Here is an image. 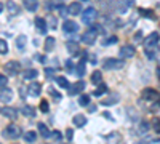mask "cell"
Segmentation results:
<instances>
[{"mask_svg":"<svg viewBox=\"0 0 160 144\" xmlns=\"http://www.w3.org/2000/svg\"><path fill=\"white\" fill-rule=\"evenodd\" d=\"M47 26H50L51 29H56V27H58V19H56V18H53V16H50Z\"/></svg>","mask_w":160,"mask_h":144,"instance_id":"33","label":"cell"},{"mask_svg":"<svg viewBox=\"0 0 160 144\" xmlns=\"http://www.w3.org/2000/svg\"><path fill=\"white\" fill-rule=\"evenodd\" d=\"M40 90H42V87H40V83L38 82H32L31 85H29V95L31 96H38L40 95Z\"/></svg>","mask_w":160,"mask_h":144,"instance_id":"18","label":"cell"},{"mask_svg":"<svg viewBox=\"0 0 160 144\" xmlns=\"http://www.w3.org/2000/svg\"><path fill=\"white\" fill-rule=\"evenodd\" d=\"M51 136L55 138L56 141H59V139H62V135H61V132H51Z\"/></svg>","mask_w":160,"mask_h":144,"instance_id":"43","label":"cell"},{"mask_svg":"<svg viewBox=\"0 0 160 144\" xmlns=\"http://www.w3.org/2000/svg\"><path fill=\"white\" fill-rule=\"evenodd\" d=\"M26 43H28V37L21 34V35L16 38V48H18V50H24V48H26Z\"/></svg>","mask_w":160,"mask_h":144,"instance_id":"22","label":"cell"},{"mask_svg":"<svg viewBox=\"0 0 160 144\" xmlns=\"http://www.w3.org/2000/svg\"><path fill=\"white\" fill-rule=\"evenodd\" d=\"M21 112H22L26 117H35V109H34L32 106H24V107L21 109Z\"/></svg>","mask_w":160,"mask_h":144,"instance_id":"25","label":"cell"},{"mask_svg":"<svg viewBox=\"0 0 160 144\" xmlns=\"http://www.w3.org/2000/svg\"><path fill=\"white\" fill-rule=\"evenodd\" d=\"M22 5L28 11H37L38 10V0H22Z\"/></svg>","mask_w":160,"mask_h":144,"instance_id":"14","label":"cell"},{"mask_svg":"<svg viewBox=\"0 0 160 144\" xmlns=\"http://www.w3.org/2000/svg\"><path fill=\"white\" fill-rule=\"evenodd\" d=\"M78 102L82 104V106H87V104H90V96L88 95H82L80 99H78Z\"/></svg>","mask_w":160,"mask_h":144,"instance_id":"37","label":"cell"},{"mask_svg":"<svg viewBox=\"0 0 160 144\" xmlns=\"http://www.w3.org/2000/svg\"><path fill=\"white\" fill-rule=\"evenodd\" d=\"M155 53H157V47H149V48H146V55H148L149 59H154V58H155Z\"/></svg>","mask_w":160,"mask_h":144,"instance_id":"30","label":"cell"},{"mask_svg":"<svg viewBox=\"0 0 160 144\" xmlns=\"http://www.w3.org/2000/svg\"><path fill=\"white\" fill-rule=\"evenodd\" d=\"M45 75L51 78L53 75H55V69H51V67H47V69H45Z\"/></svg>","mask_w":160,"mask_h":144,"instance_id":"42","label":"cell"},{"mask_svg":"<svg viewBox=\"0 0 160 144\" xmlns=\"http://www.w3.org/2000/svg\"><path fill=\"white\" fill-rule=\"evenodd\" d=\"M157 75H158V78H160V69H157Z\"/></svg>","mask_w":160,"mask_h":144,"instance_id":"49","label":"cell"},{"mask_svg":"<svg viewBox=\"0 0 160 144\" xmlns=\"http://www.w3.org/2000/svg\"><path fill=\"white\" fill-rule=\"evenodd\" d=\"M68 13L72 15V16L80 15V13H82V5H80L78 2H71V5H68Z\"/></svg>","mask_w":160,"mask_h":144,"instance_id":"13","label":"cell"},{"mask_svg":"<svg viewBox=\"0 0 160 144\" xmlns=\"http://www.w3.org/2000/svg\"><path fill=\"white\" fill-rule=\"evenodd\" d=\"M5 53H8V43L7 40L0 38V55H5Z\"/></svg>","mask_w":160,"mask_h":144,"instance_id":"31","label":"cell"},{"mask_svg":"<svg viewBox=\"0 0 160 144\" xmlns=\"http://www.w3.org/2000/svg\"><path fill=\"white\" fill-rule=\"evenodd\" d=\"M68 50L71 55H77L78 53V43L77 42H68Z\"/></svg>","mask_w":160,"mask_h":144,"instance_id":"27","label":"cell"},{"mask_svg":"<svg viewBox=\"0 0 160 144\" xmlns=\"http://www.w3.org/2000/svg\"><path fill=\"white\" fill-rule=\"evenodd\" d=\"M50 93L53 95V98H55L56 101H59V99H61V95H59V93H56V90H55V88H50Z\"/></svg>","mask_w":160,"mask_h":144,"instance_id":"40","label":"cell"},{"mask_svg":"<svg viewBox=\"0 0 160 144\" xmlns=\"http://www.w3.org/2000/svg\"><path fill=\"white\" fill-rule=\"evenodd\" d=\"M133 2H135V0H123V2H122L123 7H120V11H122V13L127 11V8H130V7L133 5Z\"/></svg>","mask_w":160,"mask_h":144,"instance_id":"34","label":"cell"},{"mask_svg":"<svg viewBox=\"0 0 160 144\" xmlns=\"http://www.w3.org/2000/svg\"><path fill=\"white\" fill-rule=\"evenodd\" d=\"M38 75V72L35 69H28V71H24V78L26 80H34V78Z\"/></svg>","mask_w":160,"mask_h":144,"instance_id":"24","label":"cell"},{"mask_svg":"<svg viewBox=\"0 0 160 144\" xmlns=\"http://www.w3.org/2000/svg\"><path fill=\"white\" fill-rule=\"evenodd\" d=\"M83 90H85V82H82V80H80V82H75L74 85L69 87V95H71V96L80 95Z\"/></svg>","mask_w":160,"mask_h":144,"instance_id":"7","label":"cell"},{"mask_svg":"<svg viewBox=\"0 0 160 144\" xmlns=\"http://www.w3.org/2000/svg\"><path fill=\"white\" fill-rule=\"evenodd\" d=\"M19 135H21V128L18 125H15V123L8 125L3 130V136L5 138H10V139H16V138H19Z\"/></svg>","mask_w":160,"mask_h":144,"instance_id":"3","label":"cell"},{"mask_svg":"<svg viewBox=\"0 0 160 144\" xmlns=\"http://www.w3.org/2000/svg\"><path fill=\"white\" fill-rule=\"evenodd\" d=\"M139 13H141V15H146V16H151V18H154V13H152V11H146V10H139Z\"/></svg>","mask_w":160,"mask_h":144,"instance_id":"47","label":"cell"},{"mask_svg":"<svg viewBox=\"0 0 160 144\" xmlns=\"http://www.w3.org/2000/svg\"><path fill=\"white\" fill-rule=\"evenodd\" d=\"M96 16H98V11L95 10V8H87L83 13H82V21H83V24H91L93 21L96 19Z\"/></svg>","mask_w":160,"mask_h":144,"instance_id":"4","label":"cell"},{"mask_svg":"<svg viewBox=\"0 0 160 144\" xmlns=\"http://www.w3.org/2000/svg\"><path fill=\"white\" fill-rule=\"evenodd\" d=\"M83 2H87V0H83Z\"/></svg>","mask_w":160,"mask_h":144,"instance_id":"50","label":"cell"},{"mask_svg":"<svg viewBox=\"0 0 160 144\" xmlns=\"http://www.w3.org/2000/svg\"><path fill=\"white\" fill-rule=\"evenodd\" d=\"M7 11L10 16H16L19 15V5H16L15 2H7Z\"/></svg>","mask_w":160,"mask_h":144,"instance_id":"16","label":"cell"},{"mask_svg":"<svg viewBox=\"0 0 160 144\" xmlns=\"http://www.w3.org/2000/svg\"><path fill=\"white\" fill-rule=\"evenodd\" d=\"M136 53V50L133 45H123L122 48H120V56L122 58H133Z\"/></svg>","mask_w":160,"mask_h":144,"instance_id":"8","label":"cell"},{"mask_svg":"<svg viewBox=\"0 0 160 144\" xmlns=\"http://www.w3.org/2000/svg\"><path fill=\"white\" fill-rule=\"evenodd\" d=\"M55 43H56V40L53 37H47L45 38V51L47 53H50V51L55 50Z\"/></svg>","mask_w":160,"mask_h":144,"instance_id":"20","label":"cell"},{"mask_svg":"<svg viewBox=\"0 0 160 144\" xmlns=\"http://www.w3.org/2000/svg\"><path fill=\"white\" fill-rule=\"evenodd\" d=\"M154 130H155V133H160V120L154 122Z\"/></svg>","mask_w":160,"mask_h":144,"instance_id":"45","label":"cell"},{"mask_svg":"<svg viewBox=\"0 0 160 144\" xmlns=\"http://www.w3.org/2000/svg\"><path fill=\"white\" fill-rule=\"evenodd\" d=\"M35 27L40 34H45L47 29H48V26H47V21L43 18H35Z\"/></svg>","mask_w":160,"mask_h":144,"instance_id":"15","label":"cell"},{"mask_svg":"<svg viewBox=\"0 0 160 144\" xmlns=\"http://www.w3.org/2000/svg\"><path fill=\"white\" fill-rule=\"evenodd\" d=\"M13 99V91L10 90V88H7V87H3V88H0V101L2 102H10Z\"/></svg>","mask_w":160,"mask_h":144,"instance_id":"10","label":"cell"},{"mask_svg":"<svg viewBox=\"0 0 160 144\" xmlns=\"http://www.w3.org/2000/svg\"><path fill=\"white\" fill-rule=\"evenodd\" d=\"M0 112H2V115H5L7 119H10V120H16V117H18V111L15 107H2Z\"/></svg>","mask_w":160,"mask_h":144,"instance_id":"12","label":"cell"},{"mask_svg":"<svg viewBox=\"0 0 160 144\" xmlns=\"http://www.w3.org/2000/svg\"><path fill=\"white\" fill-rule=\"evenodd\" d=\"M40 111L42 112H48L50 111V107H48V101H40Z\"/></svg>","mask_w":160,"mask_h":144,"instance_id":"38","label":"cell"},{"mask_svg":"<svg viewBox=\"0 0 160 144\" xmlns=\"http://www.w3.org/2000/svg\"><path fill=\"white\" fill-rule=\"evenodd\" d=\"M7 83H8V78H7V75H3V74H0V88H3V87H7Z\"/></svg>","mask_w":160,"mask_h":144,"instance_id":"39","label":"cell"},{"mask_svg":"<svg viewBox=\"0 0 160 144\" xmlns=\"http://www.w3.org/2000/svg\"><path fill=\"white\" fill-rule=\"evenodd\" d=\"M66 138H68L69 141H71V139L74 138V132H72V130H71V128L68 130V132H66Z\"/></svg>","mask_w":160,"mask_h":144,"instance_id":"46","label":"cell"},{"mask_svg":"<svg viewBox=\"0 0 160 144\" xmlns=\"http://www.w3.org/2000/svg\"><path fill=\"white\" fill-rule=\"evenodd\" d=\"M118 42V38L115 37V35H112V37H109V38H106L104 40V45L108 47V45H114V43H117Z\"/></svg>","mask_w":160,"mask_h":144,"instance_id":"36","label":"cell"},{"mask_svg":"<svg viewBox=\"0 0 160 144\" xmlns=\"http://www.w3.org/2000/svg\"><path fill=\"white\" fill-rule=\"evenodd\" d=\"M58 85L61 87V88H69V83H68V78L66 77H58Z\"/></svg>","mask_w":160,"mask_h":144,"instance_id":"32","label":"cell"},{"mask_svg":"<svg viewBox=\"0 0 160 144\" xmlns=\"http://www.w3.org/2000/svg\"><path fill=\"white\" fill-rule=\"evenodd\" d=\"M24 139L28 141V142H34L37 139V133L35 132H28V133H24Z\"/></svg>","mask_w":160,"mask_h":144,"instance_id":"29","label":"cell"},{"mask_svg":"<svg viewBox=\"0 0 160 144\" xmlns=\"http://www.w3.org/2000/svg\"><path fill=\"white\" fill-rule=\"evenodd\" d=\"M74 69H75L74 72H75L78 77H83V75H85V61H80Z\"/></svg>","mask_w":160,"mask_h":144,"instance_id":"23","label":"cell"},{"mask_svg":"<svg viewBox=\"0 0 160 144\" xmlns=\"http://www.w3.org/2000/svg\"><path fill=\"white\" fill-rule=\"evenodd\" d=\"M102 67L108 69V71H118L123 67V61L122 59H114V58H109L102 62Z\"/></svg>","mask_w":160,"mask_h":144,"instance_id":"2","label":"cell"},{"mask_svg":"<svg viewBox=\"0 0 160 144\" xmlns=\"http://www.w3.org/2000/svg\"><path fill=\"white\" fill-rule=\"evenodd\" d=\"M148 130H149V123H146V122H142V123H141V128H139V132H141V135H142V133H146V132H148Z\"/></svg>","mask_w":160,"mask_h":144,"instance_id":"41","label":"cell"},{"mask_svg":"<svg viewBox=\"0 0 160 144\" xmlns=\"http://www.w3.org/2000/svg\"><path fill=\"white\" fill-rule=\"evenodd\" d=\"M3 11V3H0V13Z\"/></svg>","mask_w":160,"mask_h":144,"instance_id":"48","label":"cell"},{"mask_svg":"<svg viewBox=\"0 0 160 144\" xmlns=\"http://www.w3.org/2000/svg\"><path fill=\"white\" fill-rule=\"evenodd\" d=\"M118 141H120V136L117 133H112V136L108 138V144H117Z\"/></svg>","mask_w":160,"mask_h":144,"instance_id":"35","label":"cell"},{"mask_svg":"<svg viewBox=\"0 0 160 144\" xmlns=\"http://www.w3.org/2000/svg\"><path fill=\"white\" fill-rule=\"evenodd\" d=\"M99 32H101V27H99V26H93V27H90L88 31L83 32V35H82V42L87 43V45H93V43L96 42V37H98Z\"/></svg>","mask_w":160,"mask_h":144,"instance_id":"1","label":"cell"},{"mask_svg":"<svg viewBox=\"0 0 160 144\" xmlns=\"http://www.w3.org/2000/svg\"><path fill=\"white\" fill-rule=\"evenodd\" d=\"M5 72H7V75H16L18 72H19V69H21V66H19V62L18 61H8L7 64H5Z\"/></svg>","mask_w":160,"mask_h":144,"instance_id":"5","label":"cell"},{"mask_svg":"<svg viewBox=\"0 0 160 144\" xmlns=\"http://www.w3.org/2000/svg\"><path fill=\"white\" fill-rule=\"evenodd\" d=\"M37 128H38V133L42 135L43 138H50V136H51V132L48 130V127H47L45 123H38V127H37Z\"/></svg>","mask_w":160,"mask_h":144,"instance_id":"21","label":"cell"},{"mask_svg":"<svg viewBox=\"0 0 160 144\" xmlns=\"http://www.w3.org/2000/svg\"><path fill=\"white\" fill-rule=\"evenodd\" d=\"M72 122H74L75 127H83L87 123V117L83 114H77V115H74V120Z\"/></svg>","mask_w":160,"mask_h":144,"instance_id":"19","label":"cell"},{"mask_svg":"<svg viewBox=\"0 0 160 144\" xmlns=\"http://www.w3.org/2000/svg\"><path fill=\"white\" fill-rule=\"evenodd\" d=\"M101 80H102V74H101L99 71H95V72L91 74V82L95 83V85H98Z\"/></svg>","mask_w":160,"mask_h":144,"instance_id":"28","label":"cell"},{"mask_svg":"<svg viewBox=\"0 0 160 144\" xmlns=\"http://www.w3.org/2000/svg\"><path fill=\"white\" fill-rule=\"evenodd\" d=\"M106 91H108V87H106L102 82H99V83H98V88L95 90V93H93V95H95V96H101V95L106 93Z\"/></svg>","mask_w":160,"mask_h":144,"instance_id":"26","label":"cell"},{"mask_svg":"<svg viewBox=\"0 0 160 144\" xmlns=\"http://www.w3.org/2000/svg\"><path fill=\"white\" fill-rule=\"evenodd\" d=\"M62 31L66 34H75L78 31V24L75 21H72V19H68V21H64V24H62Z\"/></svg>","mask_w":160,"mask_h":144,"instance_id":"6","label":"cell"},{"mask_svg":"<svg viewBox=\"0 0 160 144\" xmlns=\"http://www.w3.org/2000/svg\"><path fill=\"white\" fill-rule=\"evenodd\" d=\"M142 98L144 99H148V101H157L160 96H158V91L154 90V88H148V90H144L142 91Z\"/></svg>","mask_w":160,"mask_h":144,"instance_id":"9","label":"cell"},{"mask_svg":"<svg viewBox=\"0 0 160 144\" xmlns=\"http://www.w3.org/2000/svg\"><path fill=\"white\" fill-rule=\"evenodd\" d=\"M118 99H120V96L114 93V95H109L108 98H104L101 101V104H102V106H112V104H117L118 102Z\"/></svg>","mask_w":160,"mask_h":144,"instance_id":"17","label":"cell"},{"mask_svg":"<svg viewBox=\"0 0 160 144\" xmlns=\"http://www.w3.org/2000/svg\"><path fill=\"white\" fill-rule=\"evenodd\" d=\"M158 38H160V35H158L157 32H152L149 37H146V40H144V47H146V48H149V47H157Z\"/></svg>","mask_w":160,"mask_h":144,"instance_id":"11","label":"cell"},{"mask_svg":"<svg viewBox=\"0 0 160 144\" xmlns=\"http://www.w3.org/2000/svg\"><path fill=\"white\" fill-rule=\"evenodd\" d=\"M66 67H68V71H69V72L74 69V64H72V61H71V59H68V61H66Z\"/></svg>","mask_w":160,"mask_h":144,"instance_id":"44","label":"cell"}]
</instances>
